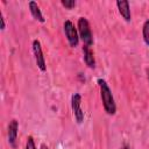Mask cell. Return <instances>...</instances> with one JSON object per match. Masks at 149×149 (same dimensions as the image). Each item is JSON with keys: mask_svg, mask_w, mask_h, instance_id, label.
<instances>
[{"mask_svg": "<svg viewBox=\"0 0 149 149\" xmlns=\"http://www.w3.org/2000/svg\"><path fill=\"white\" fill-rule=\"evenodd\" d=\"M98 85L100 88V97H101V101H102L105 112L108 115H114L116 113V105H115L114 97L112 94V90L109 88V86L105 79H101V78L98 79Z\"/></svg>", "mask_w": 149, "mask_h": 149, "instance_id": "cell-1", "label": "cell"}, {"mask_svg": "<svg viewBox=\"0 0 149 149\" xmlns=\"http://www.w3.org/2000/svg\"><path fill=\"white\" fill-rule=\"evenodd\" d=\"M77 30L79 34V38H81V41L84 42L85 45L91 47L93 44V35L90 28V23L87 21L86 17H79L78 22H77Z\"/></svg>", "mask_w": 149, "mask_h": 149, "instance_id": "cell-2", "label": "cell"}, {"mask_svg": "<svg viewBox=\"0 0 149 149\" xmlns=\"http://www.w3.org/2000/svg\"><path fill=\"white\" fill-rule=\"evenodd\" d=\"M63 28H64V34H65V37H66L70 47L76 48L79 43V34H78V30L74 27L73 22L70 20H65Z\"/></svg>", "mask_w": 149, "mask_h": 149, "instance_id": "cell-3", "label": "cell"}, {"mask_svg": "<svg viewBox=\"0 0 149 149\" xmlns=\"http://www.w3.org/2000/svg\"><path fill=\"white\" fill-rule=\"evenodd\" d=\"M71 108L77 123H81L84 121V112L81 109V95L79 93H74L71 97Z\"/></svg>", "mask_w": 149, "mask_h": 149, "instance_id": "cell-4", "label": "cell"}, {"mask_svg": "<svg viewBox=\"0 0 149 149\" xmlns=\"http://www.w3.org/2000/svg\"><path fill=\"white\" fill-rule=\"evenodd\" d=\"M33 52H34V57H35V62H36L37 68L40 69V71L44 72L47 70V64H45V59H44V56H43L41 42L38 40L33 41Z\"/></svg>", "mask_w": 149, "mask_h": 149, "instance_id": "cell-5", "label": "cell"}, {"mask_svg": "<svg viewBox=\"0 0 149 149\" xmlns=\"http://www.w3.org/2000/svg\"><path fill=\"white\" fill-rule=\"evenodd\" d=\"M17 133H19V121L16 119H13L9 121L7 135H8V143L9 146L15 149L16 148V141H17Z\"/></svg>", "mask_w": 149, "mask_h": 149, "instance_id": "cell-6", "label": "cell"}, {"mask_svg": "<svg viewBox=\"0 0 149 149\" xmlns=\"http://www.w3.org/2000/svg\"><path fill=\"white\" fill-rule=\"evenodd\" d=\"M116 6L119 9L120 15L123 17L125 21L129 22L132 20V14H130V7H129V2L126 0H119L116 1Z\"/></svg>", "mask_w": 149, "mask_h": 149, "instance_id": "cell-7", "label": "cell"}, {"mask_svg": "<svg viewBox=\"0 0 149 149\" xmlns=\"http://www.w3.org/2000/svg\"><path fill=\"white\" fill-rule=\"evenodd\" d=\"M83 58H84V62L85 64L91 68V69H94L95 68V59H94V54L93 51L91 50V48L88 45H83Z\"/></svg>", "mask_w": 149, "mask_h": 149, "instance_id": "cell-8", "label": "cell"}, {"mask_svg": "<svg viewBox=\"0 0 149 149\" xmlns=\"http://www.w3.org/2000/svg\"><path fill=\"white\" fill-rule=\"evenodd\" d=\"M28 7H29V10H30L31 16H33L36 21H38V22H41V23H44V22H45V19H44V16H43V14H42V12H41V9H40L37 2H35V1H29V2H28Z\"/></svg>", "mask_w": 149, "mask_h": 149, "instance_id": "cell-9", "label": "cell"}, {"mask_svg": "<svg viewBox=\"0 0 149 149\" xmlns=\"http://www.w3.org/2000/svg\"><path fill=\"white\" fill-rule=\"evenodd\" d=\"M142 36L147 45H149V20H146L142 26Z\"/></svg>", "mask_w": 149, "mask_h": 149, "instance_id": "cell-10", "label": "cell"}, {"mask_svg": "<svg viewBox=\"0 0 149 149\" xmlns=\"http://www.w3.org/2000/svg\"><path fill=\"white\" fill-rule=\"evenodd\" d=\"M24 149H37L33 136L29 135V136L27 137V142H26V147H24Z\"/></svg>", "mask_w": 149, "mask_h": 149, "instance_id": "cell-11", "label": "cell"}, {"mask_svg": "<svg viewBox=\"0 0 149 149\" xmlns=\"http://www.w3.org/2000/svg\"><path fill=\"white\" fill-rule=\"evenodd\" d=\"M61 3H62V6H64L68 9H72L76 6V1L74 0H62Z\"/></svg>", "mask_w": 149, "mask_h": 149, "instance_id": "cell-12", "label": "cell"}, {"mask_svg": "<svg viewBox=\"0 0 149 149\" xmlns=\"http://www.w3.org/2000/svg\"><path fill=\"white\" fill-rule=\"evenodd\" d=\"M0 21H1V30H5L6 23H5V17H3V15H2L1 12H0Z\"/></svg>", "mask_w": 149, "mask_h": 149, "instance_id": "cell-13", "label": "cell"}, {"mask_svg": "<svg viewBox=\"0 0 149 149\" xmlns=\"http://www.w3.org/2000/svg\"><path fill=\"white\" fill-rule=\"evenodd\" d=\"M40 149H49V148H48V146H47V144H44V143H42V144L40 146Z\"/></svg>", "mask_w": 149, "mask_h": 149, "instance_id": "cell-14", "label": "cell"}, {"mask_svg": "<svg viewBox=\"0 0 149 149\" xmlns=\"http://www.w3.org/2000/svg\"><path fill=\"white\" fill-rule=\"evenodd\" d=\"M147 74H148V81H149V69L147 70Z\"/></svg>", "mask_w": 149, "mask_h": 149, "instance_id": "cell-15", "label": "cell"}, {"mask_svg": "<svg viewBox=\"0 0 149 149\" xmlns=\"http://www.w3.org/2000/svg\"><path fill=\"white\" fill-rule=\"evenodd\" d=\"M121 149H128V147H127V146H125V147H123V148H121Z\"/></svg>", "mask_w": 149, "mask_h": 149, "instance_id": "cell-16", "label": "cell"}]
</instances>
